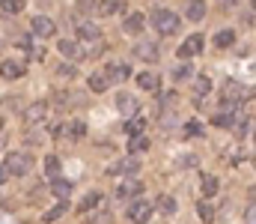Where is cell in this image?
I'll list each match as a JSON object with an SVG mask.
<instances>
[{
	"label": "cell",
	"instance_id": "obj_43",
	"mask_svg": "<svg viewBox=\"0 0 256 224\" xmlns=\"http://www.w3.org/2000/svg\"><path fill=\"white\" fill-rule=\"evenodd\" d=\"M0 147H3V141H0Z\"/></svg>",
	"mask_w": 256,
	"mask_h": 224
},
{
	"label": "cell",
	"instance_id": "obj_1",
	"mask_svg": "<svg viewBox=\"0 0 256 224\" xmlns=\"http://www.w3.org/2000/svg\"><path fill=\"white\" fill-rule=\"evenodd\" d=\"M152 24H155V30H158L161 36H173V33L179 30V15H176L173 9H158V12L152 15Z\"/></svg>",
	"mask_w": 256,
	"mask_h": 224
},
{
	"label": "cell",
	"instance_id": "obj_34",
	"mask_svg": "<svg viewBox=\"0 0 256 224\" xmlns=\"http://www.w3.org/2000/svg\"><path fill=\"white\" fill-rule=\"evenodd\" d=\"M68 135L84 138V135H86V123H84V120H72V123H68Z\"/></svg>",
	"mask_w": 256,
	"mask_h": 224
},
{
	"label": "cell",
	"instance_id": "obj_13",
	"mask_svg": "<svg viewBox=\"0 0 256 224\" xmlns=\"http://www.w3.org/2000/svg\"><path fill=\"white\" fill-rule=\"evenodd\" d=\"M137 194H143V182H137V179H126L120 188H116V197H137Z\"/></svg>",
	"mask_w": 256,
	"mask_h": 224
},
{
	"label": "cell",
	"instance_id": "obj_18",
	"mask_svg": "<svg viewBox=\"0 0 256 224\" xmlns=\"http://www.w3.org/2000/svg\"><path fill=\"white\" fill-rule=\"evenodd\" d=\"M134 51H137V57H140V60H149V63H155V60H158V48H155L152 42H140Z\"/></svg>",
	"mask_w": 256,
	"mask_h": 224
},
{
	"label": "cell",
	"instance_id": "obj_24",
	"mask_svg": "<svg viewBox=\"0 0 256 224\" xmlns=\"http://www.w3.org/2000/svg\"><path fill=\"white\" fill-rule=\"evenodd\" d=\"M208 90H212V81H208V78H206V75H200V78H196V81H194V99H196V102H200V99H202V96H208Z\"/></svg>",
	"mask_w": 256,
	"mask_h": 224
},
{
	"label": "cell",
	"instance_id": "obj_37",
	"mask_svg": "<svg viewBox=\"0 0 256 224\" xmlns=\"http://www.w3.org/2000/svg\"><path fill=\"white\" fill-rule=\"evenodd\" d=\"M185 75H191L188 66H176V69H173V78H185Z\"/></svg>",
	"mask_w": 256,
	"mask_h": 224
},
{
	"label": "cell",
	"instance_id": "obj_14",
	"mask_svg": "<svg viewBox=\"0 0 256 224\" xmlns=\"http://www.w3.org/2000/svg\"><path fill=\"white\" fill-rule=\"evenodd\" d=\"M104 75H108V81H128L131 78V66H126V63H110L104 69Z\"/></svg>",
	"mask_w": 256,
	"mask_h": 224
},
{
	"label": "cell",
	"instance_id": "obj_19",
	"mask_svg": "<svg viewBox=\"0 0 256 224\" xmlns=\"http://www.w3.org/2000/svg\"><path fill=\"white\" fill-rule=\"evenodd\" d=\"M108 87H110V81H108V75L104 72H92L90 75V90H92V93H104Z\"/></svg>",
	"mask_w": 256,
	"mask_h": 224
},
{
	"label": "cell",
	"instance_id": "obj_38",
	"mask_svg": "<svg viewBox=\"0 0 256 224\" xmlns=\"http://www.w3.org/2000/svg\"><path fill=\"white\" fill-rule=\"evenodd\" d=\"M60 135H63V126H60V123H54V126H51V138H60Z\"/></svg>",
	"mask_w": 256,
	"mask_h": 224
},
{
	"label": "cell",
	"instance_id": "obj_25",
	"mask_svg": "<svg viewBox=\"0 0 256 224\" xmlns=\"http://www.w3.org/2000/svg\"><path fill=\"white\" fill-rule=\"evenodd\" d=\"M200 188H202V194H206V197H214V194H218V188H220V185H218V176L202 173V185H200Z\"/></svg>",
	"mask_w": 256,
	"mask_h": 224
},
{
	"label": "cell",
	"instance_id": "obj_40",
	"mask_svg": "<svg viewBox=\"0 0 256 224\" xmlns=\"http://www.w3.org/2000/svg\"><path fill=\"white\" fill-rule=\"evenodd\" d=\"M6 176H9V173H6V167L0 164V182H6Z\"/></svg>",
	"mask_w": 256,
	"mask_h": 224
},
{
	"label": "cell",
	"instance_id": "obj_15",
	"mask_svg": "<svg viewBox=\"0 0 256 224\" xmlns=\"http://www.w3.org/2000/svg\"><path fill=\"white\" fill-rule=\"evenodd\" d=\"M143 27H146V18H143L140 12H131V15L126 18V33H131V36H137Z\"/></svg>",
	"mask_w": 256,
	"mask_h": 224
},
{
	"label": "cell",
	"instance_id": "obj_12",
	"mask_svg": "<svg viewBox=\"0 0 256 224\" xmlns=\"http://www.w3.org/2000/svg\"><path fill=\"white\" fill-rule=\"evenodd\" d=\"M122 9H126V3H122V0H102V3H96V12H98L102 18L116 15V12H122Z\"/></svg>",
	"mask_w": 256,
	"mask_h": 224
},
{
	"label": "cell",
	"instance_id": "obj_6",
	"mask_svg": "<svg viewBox=\"0 0 256 224\" xmlns=\"http://www.w3.org/2000/svg\"><path fill=\"white\" fill-rule=\"evenodd\" d=\"M45 114H48V102H33V105L24 111V123H27V126H36V123L45 120Z\"/></svg>",
	"mask_w": 256,
	"mask_h": 224
},
{
	"label": "cell",
	"instance_id": "obj_31",
	"mask_svg": "<svg viewBox=\"0 0 256 224\" xmlns=\"http://www.w3.org/2000/svg\"><path fill=\"white\" fill-rule=\"evenodd\" d=\"M196 209H200V218L206 224H212L214 221V206L208 203V200H202V203H196Z\"/></svg>",
	"mask_w": 256,
	"mask_h": 224
},
{
	"label": "cell",
	"instance_id": "obj_2",
	"mask_svg": "<svg viewBox=\"0 0 256 224\" xmlns=\"http://www.w3.org/2000/svg\"><path fill=\"white\" fill-rule=\"evenodd\" d=\"M3 167H6V173L27 176V173L33 170V155H27V152H9L6 161H3Z\"/></svg>",
	"mask_w": 256,
	"mask_h": 224
},
{
	"label": "cell",
	"instance_id": "obj_11",
	"mask_svg": "<svg viewBox=\"0 0 256 224\" xmlns=\"http://www.w3.org/2000/svg\"><path fill=\"white\" fill-rule=\"evenodd\" d=\"M24 72H27V69H24L21 63H15V60H3V63H0V75H3L6 81H18V78H24Z\"/></svg>",
	"mask_w": 256,
	"mask_h": 224
},
{
	"label": "cell",
	"instance_id": "obj_17",
	"mask_svg": "<svg viewBox=\"0 0 256 224\" xmlns=\"http://www.w3.org/2000/svg\"><path fill=\"white\" fill-rule=\"evenodd\" d=\"M146 132V117H131L126 123V135L128 138H137V135H143Z\"/></svg>",
	"mask_w": 256,
	"mask_h": 224
},
{
	"label": "cell",
	"instance_id": "obj_29",
	"mask_svg": "<svg viewBox=\"0 0 256 224\" xmlns=\"http://www.w3.org/2000/svg\"><path fill=\"white\" fill-rule=\"evenodd\" d=\"M27 6V0H0V9L6 12V15H15V12H21Z\"/></svg>",
	"mask_w": 256,
	"mask_h": 224
},
{
	"label": "cell",
	"instance_id": "obj_22",
	"mask_svg": "<svg viewBox=\"0 0 256 224\" xmlns=\"http://www.w3.org/2000/svg\"><path fill=\"white\" fill-rule=\"evenodd\" d=\"M206 18V0H191L188 3V21H202Z\"/></svg>",
	"mask_w": 256,
	"mask_h": 224
},
{
	"label": "cell",
	"instance_id": "obj_27",
	"mask_svg": "<svg viewBox=\"0 0 256 224\" xmlns=\"http://www.w3.org/2000/svg\"><path fill=\"white\" fill-rule=\"evenodd\" d=\"M98 203H102V194H98V191H90V194L78 203V212H90V209H92V206H98Z\"/></svg>",
	"mask_w": 256,
	"mask_h": 224
},
{
	"label": "cell",
	"instance_id": "obj_5",
	"mask_svg": "<svg viewBox=\"0 0 256 224\" xmlns=\"http://www.w3.org/2000/svg\"><path fill=\"white\" fill-rule=\"evenodd\" d=\"M78 39H84V42H98V39H102V27H98L96 21H80V24H78Z\"/></svg>",
	"mask_w": 256,
	"mask_h": 224
},
{
	"label": "cell",
	"instance_id": "obj_35",
	"mask_svg": "<svg viewBox=\"0 0 256 224\" xmlns=\"http://www.w3.org/2000/svg\"><path fill=\"white\" fill-rule=\"evenodd\" d=\"M57 72L63 75V78H74V75H78V69H74V66H66V63H63V66H57Z\"/></svg>",
	"mask_w": 256,
	"mask_h": 224
},
{
	"label": "cell",
	"instance_id": "obj_33",
	"mask_svg": "<svg viewBox=\"0 0 256 224\" xmlns=\"http://www.w3.org/2000/svg\"><path fill=\"white\" fill-rule=\"evenodd\" d=\"M66 209H68V203H66V200H60V203H57L54 209H48V212H45V221H57V218L63 215Z\"/></svg>",
	"mask_w": 256,
	"mask_h": 224
},
{
	"label": "cell",
	"instance_id": "obj_9",
	"mask_svg": "<svg viewBox=\"0 0 256 224\" xmlns=\"http://www.w3.org/2000/svg\"><path fill=\"white\" fill-rule=\"evenodd\" d=\"M57 48H60V54L72 57V60H84V48H80V42H74V39H60Z\"/></svg>",
	"mask_w": 256,
	"mask_h": 224
},
{
	"label": "cell",
	"instance_id": "obj_21",
	"mask_svg": "<svg viewBox=\"0 0 256 224\" xmlns=\"http://www.w3.org/2000/svg\"><path fill=\"white\" fill-rule=\"evenodd\" d=\"M152 209H158V212H164V215H173V212H176V200H173L170 194H161Z\"/></svg>",
	"mask_w": 256,
	"mask_h": 224
},
{
	"label": "cell",
	"instance_id": "obj_23",
	"mask_svg": "<svg viewBox=\"0 0 256 224\" xmlns=\"http://www.w3.org/2000/svg\"><path fill=\"white\" fill-rule=\"evenodd\" d=\"M232 42H236V33H232V30H218V33H214V48H218V51H220V48H230Z\"/></svg>",
	"mask_w": 256,
	"mask_h": 224
},
{
	"label": "cell",
	"instance_id": "obj_20",
	"mask_svg": "<svg viewBox=\"0 0 256 224\" xmlns=\"http://www.w3.org/2000/svg\"><path fill=\"white\" fill-rule=\"evenodd\" d=\"M137 84H140V90L158 93V75H155V72H143V75H137Z\"/></svg>",
	"mask_w": 256,
	"mask_h": 224
},
{
	"label": "cell",
	"instance_id": "obj_26",
	"mask_svg": "<svg viewBox=\"0 0 256 224\" xmlns=\"http://www.w3.org/2000/svg\"><path fill=\"white\" fill-rule=\"evenodd\" d=\"M51 191H54V194H57V197H68V194H72V182H68V179H60V176H54V182H51Z\"/></svg>",
	"mask_w": 256,
	"mask_h": 224
},
{
	"label": "cell",
	"instance_id": "obj_7",
	"mask_svg": "<svg viewBox=\"0 0 256 224\" xmlns=\"http://www.w3.org/2000/svg\"><path fill=\"white\" fill-rule=\"evenodd\" d=\"M30 27H33V33H36V36H42V39L54 36V21H51V18H45V15H36V18L30 21Z\"/></svg>",
	"mask_w": 256,
	"mask_h": 224
},
{
	"label": "cell",
	"instance_id": "obj_8",
	"mask_svg": "<svg viewBox=\"0 0 256 224\" xmlns=\"http://www.w3.org/2000/svg\"><path fill=\"white\" fill-rule=\"evenodd\" d=\"M200 51H202V36H200V33L188 36V39L179 45V57H194V54H200Z\"/></svg>",
	"mask_w": 256,
	"mask_h": 224
},
{
	"label": "cell",
	"instance_id": "obj_3",
	"mask_svg": "<svg viewBox=\"0 0 256 224\" xmlns=\"http://www.w3.org/2000/svg\"><path fill=\"white\" fill-rule=\"evenodd\" d=\"M244 96L250 99V93H248V90H244L238 81H226V84H224V90H220V99H224V105H236V108H238V102H242Z\"/></svg>",
	"mask_w": 256,
	"mask_h": 224
},
{
	"label": "cell",
	"instance_id": "obj_41",
	"mask_svg": "<svg viewBox=\"0 0 256 224\" xmlns=\"http://www.w3.org/2000/svg\"><path fill=\"white\" fill-rule=\"evenodd\" d=\"M218 3H220V6H232L236 0H218Z\"/></svg>",
	"mask_w": 256,
	"mask_h": 224
},
{
	"label": "cell",
	"instance_id": "obj_10",
	"mask_svg": "<svg viewBox=\"0 0 256 224\" xmlns=\"http://www.w3.org/2000/svg\"><path fill=\"white\" fill-rule=\"evenodd\" d=\"M236 111H238L236 105H224V108H220V111L212 117V123H214V126H220V129H226V126H232V120H236Z\"/></svg>",
	"mask_w": 256,
	"mask_h": 224
},
{
	"label": "cell",
	"instance_id": "obj_36",
	"mask_svg": "<svg viewBox=\"0 0 256 224\" xmlns=\"http://www.w3.org/2000/svg\"><path fill=\"white\" fill-rule=\"evenodd\" d=\"M185 129H188V135H196V138H200V135H202V126H200V123H196V120H191V123H188V126H185Z\"/></svg>",
	"mask_w": 256,
	"mask_h": 224
},
{
	"label": "cell",
	"instance_id": "obj_30",
	"mask_svg": "<svg viewBox=\"0 0 256 224\" xmlns=\"http://www.w3.org/2000/svg\"><path fill=\"white\" fill-rule=\"evenodd\" d=\"M143 149H149V138H146V135L131 138V144H128V152H131V155H137V152H143Z\"/></svg>",
	"mask_w": 256,
	"mask_h": 224
},
{
	"label": "cell",
	"instance_id": "obj_32",
	"mask_svg": "<svg viewBox=\"0 0 256 224\" xmlns=\"http://www.w3.org/2000/svg\"><path fill=\"white\" fill-rule=\"evenodd\" d=\"M60 167H63V161H60L57 155H48V158H45V170H48V176H57Z\"/></svg>",
	"mask_w": 256,
	"mask_h": 224
},
{
	"label": "cell",
	"instance_id": "obj_39",
	"mask_svg": "<svg viewBox=\"0 0 256 224\" xmlns=\"http://www.w3.org/2000/svg\"><path fill=\"white\" fill-rule=\"evenodd\" d=\"M78 6H80V9H92L96 3H92V0H78Z\"/></svg>",
	"mask_w": 256,
	"mask_h": 224
},
{
	"label": "cell",
	"instance_id": "obj_16",
	"mask_svg": "<svg viewBox=\"0 0 256 224\" xmlns=\"http://www.w3.org/2000/svg\"><path fill=\"white\" fill-rule=\"evenodd\" d=\"M116 105H120V111H122V114H128V117H137V99H134V96H128V93H120Z\"/></svg>",
	"mask_w": 256,
	"mask_h": 224
},
{
	"label": "cell",
	"instance_id": "obj_28",
	"mask_svg": "<svg viewBox=\"0 0 256 224\" xmlns=\"http://www.w3.org/2000/svg\"><path fill=\"white\" fill-rule=\"evenodd\" d=\"M137 167H140V164H137V161H131V158H128V161H116V164H110V167H108V170H110V173H114V176H116V173H134V170H137Z\"/></svg>",
	"mask_w": 256,
	"mask_h": 224
},
{
	"label": "cell",
	"instance_id": "obj_42",
	"mask_svg": "<svg viewBox=\"0 0 256 224\" xmlns=\"http://www.w3.org/2000/svg\"><path fill=\"white\" fill-rule=\"evenodd\" d=\"M0 129H3V117H0Z\"/></svg>",
	"mask_w": 256,
	"mask_h": 224
},
{
	"label": "cell",
	"instance_id": "obj_4",
	"mask_svg": "<svg viewBox=\"0 0 256 224\" xmlns=\"http://www.w3.org/2000/svg\"><path fill=\"white\" fill-rule=\"evenodd\" d=\"M152 203H146V200H137V203H131V209H128V218L134 224H149V218H152Z\"/></svg>",
	"mask_w": 256,
	"mask_h": 224
}]
</instances>
